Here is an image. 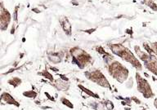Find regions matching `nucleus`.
<instances>
[{"mask_svg":"<svg viewBox=\"0 0 157 110\" xmlns=\"http://www.w3.org/2000/svg\"><path fill=\"white\" fill-rule=\"evenodd\" d=\"M110 73L120 82H123L128 76V71L119 63H115L110 66Z\"/></svg>","mask_w":157,"mask_h":110,"instance_id":"nucleus-1","label":"nucleus"},{"mask_svg":"<svg viewBox=\"0 0 157 110\" xmlns=\"http://www.w3.org/2000/svg\"><path fill=\"white\" fill-rule=\"evenodd\" d=\"M137 89L140 92L142 93L145 98H151L153 96V92H152L151 86L147 82V80H145L142 77H140L139 74L137 73Z\"/></svg>","mask_w":157,"mask_h":110,"instance_id":"nucleus-2","label":"nucleus"},{"mask_svg":"<svg viewBox=\"0 0 157 110\" xmlns=\"http://www.w3.org/2000/svg\"><path fill=\"white\" fill-rule=\"evenodd\" d=\"M88 77L90 80H92L93 82L98 83V85L101 86L103 87H108L109 89H110V86L109 84V82H107V80L105 79V78L104 77L102 73H100L99 71H94V72H92L90 73H87Z\"/></svg>","mask_w":157,"mask_h":110,"instance_id":"nucleus-3","label":"nucleus"},{"mask_svg":"<svg viewBox=\"0 0 157 110\" xmlns=\"http://www.w3.org/2000/svg\"><path fill=\"white\" fill-rule=\"evenodd\" d=\"M2 100L5 101L7 104H9V105H14L16 106H19V104L16 101L14 98L12 97V95L8 94V93H2Z\"/></svg>","mask_w":157,"mask_h":110,"instance_id":"nucleus-4","label":"nucleus"},{"mask_svg":"<svg viewBox=\"0 0 157 110\" xmlns=\"http://www.w3.org/2000/svg\"><path fill=\"white\" fill-rule=\"evenodd\" d=\"M146 66L150 71H151L152 73L157 76V61H151L149 62H147Z\"/></svg>","mask_w":157,"mask_h":110,"instance_id":"nucleus-5","label":"nucleus"},{"mask_svg":"<svg viewBox=\"0 0 157 110\" xmlns=\"http://www.w3.org/2000/svg\"><path fill=\"white\" fill-rule=\"evenodd\" d=\"M8 82H9V84H12L14 87H17V86H19L20 84H21V79H19V78H14L13 79H12V80H9L8 81Z\"/></svg>","mask_w":157,"mask_h":110,"instance_id":"nucleus-6","label":"nucleus"},{"mask_svg":"<svg viewBox=\"0 0 157 110\" xmlns=\"http://www.w3.org/2000/svg\"><path fill=\"white\" fill-rule=\"evenodd\" d=\"M23 95H24L25 96H27V97H29V98H35L37 96L36 92H34V91H33V90L24 92L23 93Z\"/></svg>","mask_w":157,"mask_h":110,"instance_id":"nucleus-7","label":"nucleus"},{"mask_svg":"<svg viewBox=\"0 0 157 110\" xmlns=\"http://www.w3.org/2000/svg\"><path fill=\"white\" fill-rule=\"evenodd\" d=\"M61 101H62V103H63L64 105H66V106H68L70 108H73V105H72L68 100H66L65 98H62V99H61Z\"/></svg>","mask_w":157,"mask_h":110,"instance_id":"nucleus-8","label":"nucleus"},{"mask_svg":"<svg viewBox=\"0 0 157 110\" xmlns=\"http://www.w3.org/2000/svg\"><path fill=\"white\" fill-rule=\"evenodd\" d=\"M105 106H106V108H107L108 109H112L113 107H114V106H113V104L111 102H108V104H106Z\"/></svg>","mask_w":157,"mask_h":110,"instance_id":"nucleus-9","label":"nucleus"},{"mask_svg":"<svg viewBox=\"0 0 157 110\" xmlns=\"http://www.w3.org/2000/svg\"><path fill=\"white\" fill-rule=\"evenodd\" d=\"M154 105H155V107L157 108V98H156V99H155V100Z\"/></svg>","mask_w":157,"mask_h":110,"instance_id":"nucleus-10","label":"nucleus"}]
</instances>
